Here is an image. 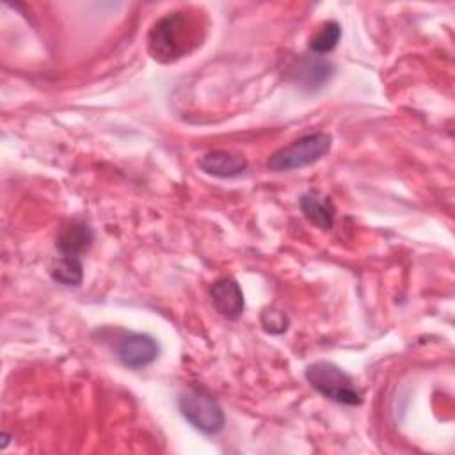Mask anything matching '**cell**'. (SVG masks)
Listing matches in <instances>:
<instances>
[{"instance_id":"1","label":"cell","mask_w":455,"mask_h":455,"mask_svg":"<svg viewBox=\"0 0 455 455\" xmlns=\"http://www.w3.org/2000/svg\"><path fill=\"white\" fill-rule=\"evenodd\" d=\"M192 20L185 12H169L160 18L148 37V50L155 60L171 62L188 52L194 37Z\"/></svg>"},{"instance_id":"2","label":"cell","mask_w":455,"mask_h":455,"mask_svg":"<svg viewBox=\"0 0 455 455\" xmlns=\"http://www.w3.org/2000/svg\"><path fill=\"white\" fill-rule=\"evenodd\" d=\"M332 137L325 132L307 133L293 142L274 151L267 162V167L274 172H286L307 167L331 151Z\"/></svg>"},{"instance_id":"3","label":"cell","mask_w":455,"mask_h":455,"mask_svg":"<svg viewBox=\"0 0 455 455\" xmlns=\"http://www.w3.org/2000/svg\"><path fill=\"white\" fill-rule=\"evenodd\" d=\"M306 380L325 398L341 405H361L363 393L355 382L338 364L331 361H316L304 371Z\"/></svg>"},{"instance_id":"4","label":"cell","mask_w":455,"mask_h":455,"mask_svg":"<svg viewBox=\"0 0 455 455\" xmlns=\"http://www.w3.org/2000/svg\"><path fill=\"white\" fill-rule=\"evenodd\" d=\"M181 416L203 434L213 435L224 428L226 416L213 395L203 386H188L178 396Z\"/></svg>"},{"instance_id":"5","label":"cell","mask_w":455,"mask_h":455,"mask_svg":"<svg viewBox=\"0 0 455 455\" xmlns=\"http://www.w3.org/2000/svg\"><path fill=\"white\" fill-rule=\"evenodd\" d=\"M160 354L158 341L144 332H132L128 334L117 347L119 361L132 370L144 368L151 364Z\"/></svg>"},{"instance_id":"6","label":"cell","mask_w":455,"mask_h":455,"mask_svg":"<svg viewBox=\"0 0 455 455\" xmlns=\"http://www.w3.org/2000/svg\"><path fill=\"white\" fill-rule=\"evenodd\" d=\"M94 240L92 228L84 219H71L57 233L55 247L60 256H80L85 252Z\"/></svg>"},{"instance_id":"7","label":"cell","mask_w":455,"mask_h":455,"mask_svg":"<svg viewBox=\"0 0 455 455\" xmlns=\"http://www.w3.org/2000/svg\"><path fill=\"white\" fill-rule=\"evenodd\" d=\"M210 299L215 311L228 320H236L243 313V293L233 277L215 281L210 286Z\"/></svg>"},{"instance_id":"8","label":"cell","mask_w":455,"mask_h":455,"mask_svg":"<svg viewBox=\"0 0 455 455\" xmlns=\"http://www.w3.org/2000/svg\"><path fill=\"white\" fill-rule=\"evenodd\" d=\"M199 169L215 178H236L245 172L247 160L238 153H231L226 149H213L204 153L199 162Z\"/></svg>"},{"instance_id":"9","label":"cell","mask_w":455,"mask_h":455,"mask_svg":"<svg viewBox=\"0 0 455 455\" xmlns=\"http://www.w3.org/2000/svg\"><path fill=\"white\" fill-rule=\"evenodd\" d=\"M290 73L295 82H299L304 89L311 91L329 82L334 73V66L320 57H300L291 64Z\"/></svg>"},{"instance_id":"10","label":"cell","mask_w":455,"mask_h":455,"mask_svg":"<svg viewBox=\"0 0 455 455\" xmlns=\"http://www.w3.org/2000/svg\"><path fill=\"white\" fill-rule=\"evenodd\" d=\"M300 212L306 220L320 229H331L336 217V206L331 197L320 196L318 192H306L299 199Z\"/></svg>"},{"instance_id":"11","label":"cell","mask_w":455,"mask_h":455,"mask_svg":"<svg viewBox=\"0 0 455 455\" xmlns=\"http://www.w3.org/2000/svg\"><path fill=\"white\" fill-rule=\"evenodd\" d=\"M50 275L62 286H78L84 279V265L80 256H60L52 263Z\"/></svg>"},{"instance_id":"12","label":"cell","mask_w":455,"mask_h":455,"mask_svg":"<svg viewBox=\"0 0 455 455\" xmlns=\"http://www.w3.org/2000/svg\"><path fill=\"white\" fill-rule=\"evenodd\" d=\"M341 37V27L338 21H325L316 34L311 36L307 46L315 55H323L329 53L336 48L338 41Z\"/></svg>"},{"instance_id":"13","label":"cell","mask_w":455,"mask_h":455,"mask_svg":"<svg viewBox=\"0 0 455 455\" xmlns=\"http://www.w3.org/2000/svg\"><path fill=\"white\" fill-rule=\"evenodd\" d=\"M259 322H261V327L268 332V334H283L286 332L288 325H290V318L288 315L279 309V307H265L259 315Z\"/></svg>"},{"instance_id":"14","label":"cell","mask_w":455,"mask_h":455,"mask_svg":"<svg viewBox=\"0 0 455 455\" xmlns=\"http://www.w3.org/2000/svg\"><path fill=\"white\" fill-rule=\"evenodd\" d=\"M9 439H11L9 434H2V444H0V448H5L7 443H9Z\"/></svg>"}]
</instances>
